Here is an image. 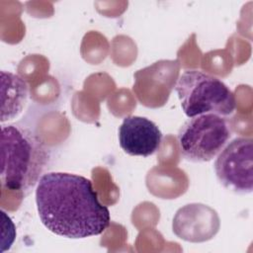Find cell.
Returning <instances> with one entry per match:
<instances>
[{
    "instance_id": "6da1fadb",
    "label": "cell",
    "mask_w": 253,
    "mask_h": 253,
    "mask_svg": "<svg viewBox=\"0 0 253 253\" xmlns=\"http://www.w3.org/2000/svg\"><path fill=\"white\" fill-rule=\"evenodd\" d=\"M36 205L43 226L62 237L95 236L110 225L109 209L99 202L91 180L80 175L43 174L37 185Z\"/></svg>"
},
{
    "instance_id": "7a4b0ae2",
    "label": "cell",
    "mask_w": 253,
    "mask_h": 253,
    "mask_svg": "<svg viewBox=\"0 0 253 253\" xmlns=\"http://www.w3.org/2000/svg\"><path fill=\"white\" fill-rule=\"evenodd\" d=\"M50 157L48 147L32 129L8 125L1 127V184L12 191L38 185Z\"/></svg>"
},
{
    "instance_id": "3957f363",
    "label": "cell",
    "mask_w": 253,
    "mask_h": 253,
    "mask_svg": "<svg viewBox=\"0 0 253 253\" xmlns=\"http://www.w3.org/2000/svg\"><path fill=\"white\" fill-rule=\"evenodd\" d=\"M175 91L188 118L214 114L225 118L236 107L235 96L219 78L198 69H187L179 77Z\"/></svg>"
},
{
    "instance_id": "277c9868",
    "label": "cell",
    "mask_w": 253,
    "mask_h": 253,
    "mask_svg": "<svg viewBox=\"0 0 253 253\" xmlns=\"http://www.w3.org/2000/svg\"><path fill=\"white\" fill-rule=\"evenodd\" d=\"M231 131L226 120L214 114L190 118L180 127L177 135L181 155L195 163L215 158L227 144Z\"/></svg>"
},
{
    "instance_id": "5b68a950",
    "label": "cell",
    "mask_w": 253,
    "mask_h": 253,
    "mask_svg": "<svg viewBox=\"0 0 253 253\" xmlns=\"http://www.w3.org/2000/svg\"><path fill=\"white\" fill-rule=\"evenodd\" d=\"M218 182L226 189L239 194L253 190V140L236 137L227 143L214 161Z\"/></svg>"
},
{
    "instance_id": "8992f818",
    "label": "cell",
    "mask_w": 253,
    "mask_h": 253,
    "mask_svg": "<svg viewBox=\"0 0 253 253\" xmlns=\"http://www.w3.org/2000/svg\"><path fill=\"white\" fill-rule=\"evenodd\" d=\"M220 221L217 212L203 204H189L180 208L173 217L174 234L188 242H205L218 232Z\"/></svg>"
},
{
    "instance_id": "52a82bcc",
    "label": "cell",
    "mask_w": 253,
    "mask_h": 253,
    "mask_svg": "<svg viewBox=\"0 0 253 253\" xmlns=\"http://www.w3.org/2000/svg\"><path fill=\"white\" fill-rule=\"evenodd\" d=\"M118 133L121 148L128 155L141 157L157 152L163 136L154 122L139 116L126 117Z\"/></svg>"
},
{
    "instance_id": "ba28073f",
    "label": "cell",
    "mask_w": 253,
    "mask_h": 253,
    "mask_svg": "<svg viewBox=\"0 0 253 253\" xmlns=\"http://www.w3.org/2000/svg\"><path fill=\"white\" fill-rule=\"evenodd\" d=\"M1 122L17 118L23 111L29 96L27 82L19 75L1 71Z\"/></svg>"
}]
</instances>
